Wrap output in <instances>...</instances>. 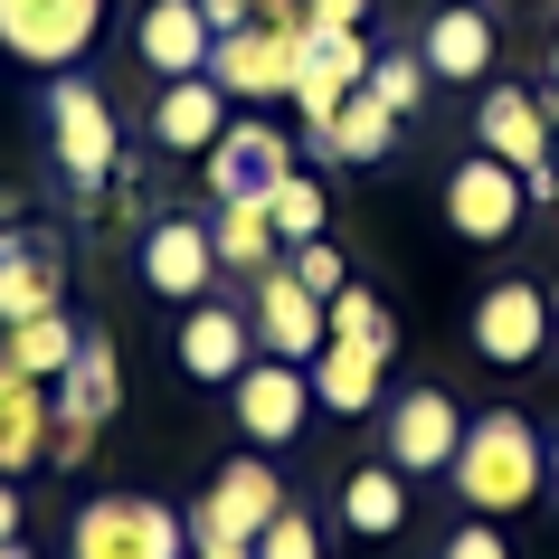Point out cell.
<instances>
[{"mask_svg":"<svg viewBox=\"0 0 559 559\" xmlns=\"http://www.w3.org/2000/svg\"><path fill=\"white\" fill-rule=\"evenodd\" d=\"M285 512V474L265 465L257 445L237 455V465L209 474V493L190 502V550H257V531Z\"/></svg>","mask_w":559,"mask_h":559,"instance_id":"obj_5","label":"cell"},{"mask_svg":"<svg viewBox=\"0 0 559 559\" xmlns=\"http://www.w3.org/2000/svg\"><path fill=\"white\" fill-rule=\"evenodd\" d=\"M550 484H559V437H550Z\"/></svg>","mask_w":559,"mask_h":559,"instance_id":"obj_40","label":"cell"},{"mask_svg":"<svg viewBox=\"0 0 559 559\" xmlns=\"http://www.w3.org/2000/svg\"><path fill=\"white\" fill-rule=\"evenodd\" d=\"M493 10L484 0H445V10H427V29H417V58H427V76L437 86H484L493 76Z\"/></svg>","mask_w":559,"mask_h":559,"instance_id":"obj_15","label":"cell"},{"mask_svg":"<svg viewBox=\"0 0 559 559\" xmlns=\"http://www.w3.org/2000/svg\"><path fill=\"white\" fill-rule=\"evenodd\" d=\"M133 265H143V285L162 304H209L218 295V237H209V218H143Z\"/></svg>","mask_w":559,"mask_h":559,"instance_id":"obj_12","label":"cell"},{"mask_svg":"<svg viewBox=\"0 0 559 559\" xmlns=\"http://www.w3.org/2000/svg\"><path fill=\"white\" fill-rule=\"evenodd\" d=\"M360 86L380 95L389 115L408 123L417 105H427V86H437V76H427V58H417V48H380V58H370V76H360Z\"/></svg>","mask_w":559,"mask_h":559,"instance_id":"obj_30","label":"cell"},{"mask_svg":"<svg viewBox=\"0 0 559 559\" xmlns=\"http://www.w3.org/2000/svg\"><path fill=\"white\" fill-rule=\"evenodd\" d=\"M247 323H257V352H275V360H313L332 342V313H323V295H304V275L295 265H265L257 285H247Z\"/></svg>","mask_w":559,"mask_h":559,"instance_id":"obj_13","label":"cell"},{"mask_svg":"<svg viewBox=\"0 0 559 559\" xmlns=\"http://www.w3.org/2000/svg\"><path fill=\"white\" fill-rule=\"evenodd\" d=\"M76 313H20V323H0V360L10 370H29V380H58L67 360H76Z\"/></svg>","mask_w":559,"mask_h":559,"instance_id":"obj_26","label":"cell"},{"mask_svg":"<svg viewBox=\"0 0 559 559\" xmlns=\"http://www.w3.org/2000/svg\"><path fill=\"white\" fill-rule=\"evenodd\" d=\"M550 95H559V38H550Z\"/></svg>","mask_w":559,"mask_h":559,"instance_id":"obj_39","label":"cell"},{"mask_svg":"<svg viewBox=\"0 0 559 559\" xmlns=\"http://www.w3.org/2000/svg\"><path fill=\"white\" fill-rule=\"evenodd\" d=\"M247 360H257V323H247L237 304L209 295V304H190V313H180V370H190L200 389H228Z\"/></svg>","mask_w":559,"mask_h":559,"instance_id":"obj_18","label":"cell"},{"mask_svg":"<svg viewBox=\"0 0 559 559\" xmlns=\"http://www.w3.org/2000/svg\"><path fill=\"white\" fill-rule=\"evenodd\" d=\"M522 209H531V180L512 162H493V152H474V162L445 171V228L465 237V247H502V237L522 228Z\"/></svg>","mask_w":559,"mask_h":559,"instance_id":"obj_11","label":"cell"},{"mask_svg":"<svg viewBox=\"0 0 559 559\" xmlns=\"http://www.w3.org/2000/svg\"><path fill=\"white\" fill-rule=\"evenodd\" d=\"M304 20H313V29H360L370 0H304Z\"/></svg>","mask_w":559,"mask_h":559,"instance_id":"obj_34","label":"cell"},{"mask_svg":"<svg viewBox=\"0 0 559 559\" xmlns=\"http://www.w3.org/2000/svg\"><path fill=\"white\" fill-rule=\"evenodd\" d=\"M48 399H58V445H48V465H86L95 437H105V417L123 408V360H115V342H105V332H86V342H76V360L48 380Z\"/></svg>","mask_w":559,"mask_h":559,"instance_id":"obj_6","label":"cell"},{"mask_svg":"<svg viewBox=\"0 0 559 559\" xmlns=\"http://www.w3.org/2000/svg\"><path fill=\"white\" fill-rule=\"evenodd\" d=\"M323 313H332V342H370L380 360H399V323H389V304L370 295V285H342Z\"/></svg>","mask_w":559,"mask_h":559,"instance_id":"obj_29","label":"cell"},{"mask_svg":"<svg viewBox=\"0 0 559 559\" xmlns=\"http://www.w3.org/2000/svg\"><path fill=\"white\" fill-rule=\"evenodd\" d=\"M0 540H20V484L0 474Z\"/></svg>","mask_w":559,"mask_h":559,"instance_id":"obj_36","label":"cell"},{"mask_svg":"<svg viewBox=\"0 0 559 559\" xmlns=\"http://www.w3.org/2000/svg\"><path fill=\"white\" fill-rule=\"evenodd\" d=\"M380 370H389V360L370 352V342H323V352L304 360L313 408H332V417H360V408H370V399H380Z\"/></svg>","mask_w":559,"mask_h":559,"instance_id":"obj_22","label":"cell"},{"mask_svg":"<svg viewBox=\"0 0 559 559\" xmlns=\"http://www.w3.org/2000/svg\"><path fill=\"white\" fill-rule=\"evenodd\" d=\"M200 20L228 38V29H247V20H257V0H200Z\"/></svg>","mask_w":559,"mask_h":559,"instance_id":"obj_35","label":"cell"},{"mask_svg":"<svg viewBox=\"0 0 559 559\" xmlns=\"http://www.w3.org/2000/svg\"><path fill=\"white\" fill-rule=\"evenodd\" d=\"M0 559H29V540H0Z\"/></svg>","mask_w":559,"mask_h":559,"instance_id":"obj_38","label":"cell"},{"mask_svg":"<svg viewBox=\"0 0 559 559\" xmlns=\"http://www.w3.org/2000/svg\"><path fill=\"white\" fill-rule=\"evenodd\" d=\"M218 133H228V86L180 76V86L152 95V143H162V152H209Z\"/></svg>","mask_w":559,"mask_h":559,"instance_id":"obj_20","label":"cell"},{"mask_svg":"<svg viewBox=\"0 0 559 559\" xmlns=\"http://www.w3.org/2000/svg\"><path fill=\"white\" fill-rule=\"evenodd\" d=\"M455 445H465V417H455L445 389H399L389 399V465L399 474H445Z\"/></svg>","mask_w":559,"mask_h":559,"instance_id":"obj_16","label":"cell"},{"mask_svg":"<svg viewBox=\"0 0 559 559\" xmlns=\"http://www.w3.org/2000/svg\"><path fill=\"white\" fill-rule=\"evenodd\" d=\"M437 559H512V540H502L493 522H455V531H445V550H437Z\"/></svg>","mask_w":559,"mask_h":559,"instance_id":"obj_33","label":"cell"},{"mask_svg":"<svg viewBox=\"0 0 559 559\" xmlns=\"http://www.w3.org/2000/svg\"><path fill=\"white\" fill-rule=\"evenodd\" d=\"M209 237H218V275H237V285H257L265 265H285V237H275L265 200H218Z\"/></svg>","mask_w":559,"mask_h":559,"instance_id":"obj_23","label":"cell"},{"mask_svg":"<svg viewBox=\"0 0 559 559\" xmlns=\"http://www.w3.org/2000/svg\"><path fill=\"white\" fill-rule=\"evenodd\" d=\"M474 143L493 152V162H512L540 209H559V171H550L559 123H550V105H540L531 86H493V95H484V105H474Z\"/></svg>","mask_w":559,"mask_h":559,"instance_id":"obj_8","label":"cell"},{"mask_svg":"<svg viewBox=\"0 0 559 559\" xmlns=\"http://www.w3.org/2000/svg\"><path fill=\"white\" fill-rule=\"evenodd\" d=\"M48 445H58V399H48V380H29V370L0 360V474L48 465Z\"/></svg>","mask_w":559,"mask_h":559,"instance_id":"obj_19","label":"cell"},{"mask_svg":"<svg viewBox=\"0 0 559 559\" xmlns=\"http://www.w3.org/2000/svg\"><path fill=\"white\" fill-rule=\"evenodd\" d=\"M38 133H48V162L76 190V209H95L105 180L123 171V123H115V105H105V86H95L86 67H67V76L38 86Z\"/></svg>","mask_w":559,"mask_h":559,"instance_id":"obj_2","label":"cell"},{"mask_svg":"<svg viewBox=\"0 0 559 559\" xmlns=\"http://www.w3.org/2000/svg\"><path fill=\"white\" fill-rule=\"evenodd\" d=\"M342 522L360 540H399L408 531V474L399 465H352L342 474Z\"/></svg>","mask_w":559,"mask_h":559,"instance_id":"obj_24","label":"cell"},{"mask_svg":"<svg viewBox=\"0 0 559 559\" xmlns=\"http://www.w3.org/2000/svg\"><path fill=\"white\" fill-rule=\"evenodd\" d=\"M209 48H218V29L200 20V0H143V20H133V58H143L162 86L209 76Z\"/></svg>","mask_w":559,"mask_h":559,"instance_id":"obj_17","label":"cell"},{"mask_svg":"<svg viewBox=\"0 0 559 559\" xmlns=\"http://www.w3.org/2000/svg\"><path fill=\"white\" fill-rule=\"evenodd\" d=\"M285 265L304 275V295H323V304L352 285V265H342V247H332V237H304V247H285Z\"/></svg>","mask_w":559,"mask_h":559,"instance_id":"obj_31","label":"cell"},{"mask_svg":"<svg viewBox=\"0 0 559 559\" xmlns=\"http://www.w3.org/2000/svg\"><path fill=\"white\" fill-rule=\"evenodd\" d=\"M190 559H257V550H190Z\"/></svg>","mask_w":559,"mask_h":559,"instance_id":"obj_37","label":"cell"},{"mask_svg":"<svg viewBox=\"0 0 559 559\" xmlns=\"http://www.w3.org/2000/svg\"><path fill=\"white\" fill-rule=\"evenodd\" d=\"M360 76H370V38H360V29H313V20H304V38H295V86L352 95Z\"/></svg>","mask_w":559,"mask_h":559,"instance_id":"obj_27","label":"cell"},{"mask_svg":"<svg viewBox=\"0 0 559 559\" xmlns=\"http://www.w3.org/2000/svg\"><path fill=\"white\" fill-rule=\"evenodd\" d=\"M550 171H559V143H550Z\"/></svg>","mask_w":559,"mask_h":559,"instance_id":"obj_41","label":"cell"},{"mask_svg":"<svg viewBox=\"0 0 559 559\" xmlns=\"http://www.w3.org/2000/svg\"><path fill=\"white\" fill-rule=\"evenodd\" d=\"M559 342V304L531 285V275H502V285H484V304H474V352L493 360V370H531V360Z\"/></svg>","mask_w":559,"mask_h":559,"instance_id":"obj_10","label":"cell"},{"mask_svg":"<svg viewBox=\"0 0 559 559\" xmlns=\"http://www.w3.org/2000/svg\"><path fill=\"white\" fill-rule=\"evenodd\" d=\"M228 417H237V437L257 445V455H275V445L304 437V417H313V380H304L295 360L257 352V360L228 380Z\"/></svg>","mask_w":559,"mask_h":559,"instance_id":"obj_9","label":"cell"},{"mask_svg":"<svg viewBox=\"0 0 559 559\" xmlns=\"http://www.w3.org/2000/svg\"><path fill=\"white\" fill-rule=\"evenodd\" d=\"M67 559H190V512L152 493H86L67 522Z\"/></svg>","mask_w":559,"mask_h":559,"instance_id":"obj_3","label":"cell"},{"mask_svg":"<svg viewBox=\"0 0 559 559\" xmlns=\"http://www.w3.org/2000/svg\"><path fill=\"white\" fill-rule=\"evenodd\" d=\"M389 143H399V115H389L370 86H352V95H342V115L313 133V152H323V162H389Z\"/></svg>","mask_w":559,"mask_h":559,"instance_id":"obj_25","label":"cell"},{"mask_svg":"<svg viewBox=\"0 0 559 559\" xmlns=\"http://www.w3.org/2000/svg\"><path fill=\"white\" fill-rule=\"evenodd\" d=\"M295 38H304V0H257V20L209 48V86H228L237 105L295 95Z\"/></svg>","mask_w":559,"mask_h":559,"instance_id":"obj_4","label":"cell"},{"mask_svg":"<svg viewBox=\"0 0 559 559\" xmlns=\"http://www.w3.org/2000/svg\"><path fill=\"white\" fill-rule=\"evenodd\" d=\"M105 38V0H0V58L67 76L86 67V48Z\"/></svg>","mask_w":559,"mask_h":559,"instance_id":"obj_7","label":"cell"},{"mask_svg":"<svg viewBox=\"0 0 559 559\" xmlns=\"http://www.w3.org/2000/svg\"><path fill=\"white\" fill-rule=\"evenodd\" d=\"M445 484H455V502H465L474 522L522 512V502L550 493V445L531 437V417H522V408H484V417H465V445H455Z\"/></svg>","mask_w":559,"mask_h":559,"instance_id":"obj_1","label":"cell"},{"mask_svg":"<svg viewBox=\"0 0 559 559\" xmlns=\"http://www.w3.org/2000/svg\"><path fill=\"white\" fill-rule=\"evenodd\" d=\"M209 162V200H265L275 180L295 171V143H285V123H265V115H237L218 143L200 152Z\"/></svg>","mask_w":559,"mask_h":559,"instance_id":"obj_14","label":"cell"},{"mask_svg":"<svg viewBox=\"0 0 559 559\" xmlns=\"http://www.w3.org/2000/svg\"><path fill=\"white\" fill-rule=\"evenodd\" d=\"M265 218H275V237H285V247H304V237H323V218H332V200H323V180L304 171H285L275 180V190H265Z\"/></svg>","mask_w":559,"mask_h":559,"instance_id":"obj_28","label":"cell"},{"mask_svg":"<svg viewBox=\"0 0 559 559\" xmlns=\"http://www.w3.org/2000/svg\"><path fill=\"white\" fill-rule=\"evenodd\" d=\"M257 559H323V531H313V512H275V522L257 531Z\"/></svg>","mask_w":559,"mask_h":559,"instance_id":"obj_32","label":"cell"},{"mask_svg":"<svg viewBox=\"0 0 559 559\" xmlns=\"http://www.w3.org/2000/svg\"><path fill=\"white\" fill-rule=\"evenodd\" d=\"M58 285H67V257L48 237H0V323L58 313Z\"/></svg>","mask_w":559,"mask_h":559,"instance_id":"obj_21","label":"cell"}]
</instances>
